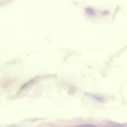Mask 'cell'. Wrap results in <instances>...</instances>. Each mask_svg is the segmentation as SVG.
Segmentation results:
<instances>
[{
	"mask_svg": "<svg viewBox=\"0 0 127 127\" xmlns=\"http://www.w3.org/2000/svg\"><path fill=\"white\" fill-rule=\"evenodd\" d=\"M86 13L88 14V15H94L95 14V10L91 8H90V7H88L86 9Z\"/></svg>",
	"mask_w": 127,
	"mask_h": 127,
	"instance_id": "2",
	"label": "cell"
},
{
	"mask_svg": "<svg viewBox=\"0 0 127 127\" xmlns=\"http://www.w3.org/2000/svg\"><path fill=\"white\" fill-rule=\"evenodd\" d=\"M92 98L97 100H98V101H103L105 100V98L102 97V96H100L99 95H95V94H91L90 95Z\"/></svg>",
	"mask_w": 127,
	"mask_h": 127,
	"instance_id": "1",
	"label": "cell"
},
{
	"mask_svg": "<svg viewBox=\"0 0 127 127\" xmlns=\"http://www.w3.org/2000/svg\"><path fill=\"white\" fill-rule=\"evenodd\" d=\"M34 80H35V79H32V80H30L29 81H28V82H27V83H26L25 84H24L22 87H21V90H22V89H25V88H26V87H28L31 83H32L34 81Z\"/></svg>",
	"mask_w": 127,
	"mask_h": 127,
	"instance_id": "3",
	"label": "cell"
}]
</instances>
